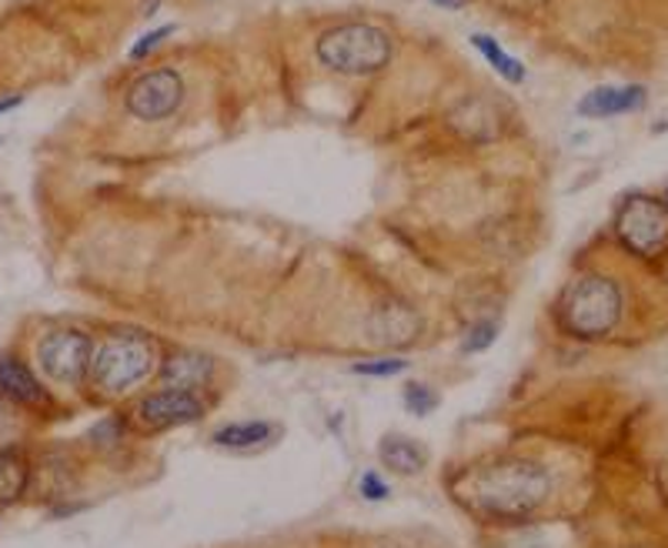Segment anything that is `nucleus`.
Returning a JSON list of instances; mask_svg holds the SVG:
<instances>
[{"label":"nucleus","instance_id":"nucleus-1","mask_svg":"<svg viewBox=\"0 0 668 548\" xmlns=\"http://www.w3.org/2000/svg\"><path fill=\"white\" fill-rule=\"evenodd\" d=\"M462 495L485 515L521 518L548 498V472L531 459H498L475 469L465 479Z\"/></svg>","mask_w":668,"mask_h":548},{"label":"nucleus","instance_id":"nucleus-2","mask_svg":"<svg viewBox=\"0 0 668 548\" xmlns=\"http://www.w3.org/2000/svg\"><path fill=\"white\" fill-rule=\"evenodd\" d=\"M622 318V291L612 278L589 275L565 288L559 301V321L575 339H605Z\"/></svg>","mask_w":668,"mask_h":548},{"label":"nucleus","instance_id":"nucleus-3","mask_svg":"<svg viewBox=\"0 0 668 548\" xmlns=\"http://www.w3.org/2000/svg\"><path fill=\"white\" fill-rule=\"evenodd\" d=\"M317 61L338 74H375L391 61V37L375 24H342L317 37Z\"/></svg>","mask_w":668,"mask_h":548},{"label":"nucleus","instance_id":"nucleus-4","mask_svg":"<svg viewBox=\"0 0 668 548\" xmlns=\"http://www.w3.org/2000/svg\"><path fill=\"white\" fill-rule=\"evenodd\" d=\"M154 372V345L144 335H110L94 348L90 382L107 395H125Z\"/></svg>","mask_w":668,"mask_h":548},{"label":"nucleus","instance_id":"nucleus-5","mask_svg":"<svg viewBox=\"0 0 668 548\" xmlns=\"http://www.w3.org/2000/svg\"><path fill=\"white\" fill-rule=\"evenodd\" d=\"M615 235L642 258H661L668 251V204L648 194L628 197L615 214Z\"/></svg>","mask_w":668,"mask_h":548},{"label":"nucleus","instance_id":"nucleus-6","mask_svg":"<svg viewBox=\"0 0 668 548\" xmlns=\"http://www.w3.org/2000/svg\"><path fill=\"white\" fill-rule=\"evenodd\" d=\"M94 345L77 327H57V332L44 335L37 345V365L47 378L61 385H77L90 372Z\"/></svg>","mask_w":668,"mask_h":548},{"label":"nucleus","instance_id":"nucleus-7","mask_svg":"<svg viewBox=\"0 0 668 548\" xmlns=\"http://www.w3.org/2000/svg\"><path fill=\"white\" fill-rule=\"evenodd\" d=\"M181 100H184V80H181V74L171 71V67H158V71L141 74L131 84L125 104H128V111L138 121L154 125V121L171 118L177 107H181Z\"/></svg>","mask_w":668,"mask_h":548},{"label":"nucleus","instance_id":"nucleus-8","mask_svg":"<svg viewBox=\"0 0 668 548\" xmlns=\"http://www.w3.org/2000/svg\"><path fill=\"white\" fill-rule=\"evenodd\" d=\"M201 415H204L201 398L194 391H184V388H164L158 395H148L138 405V421L148 431H164V428H174V425H187V421H197Z\"/></svg>","mask_w":668,"mask_h":548},{"label":"nucleus","instance_id":"nucleus-9","mask_svg":"<svg viewBox=\"0 0 668 548\" xmlns=\"http://www.w3.org/2000/svg\"><path fill=\"white\" fill-rule=\"evenodd\" d=\"M421 332V318L414 314L411 304L405 301H385L371 311L368 318V335L371 342L378 345H388V348H401V345H411Z\"/></svg>","mask_w":668,"mask_h":548},{"label":"nucleus","instance_id":"nucleus-10","mask_svg":"<svg viewBox=\"0 0 668 548\" xmlns=\"http://www.w3.org/2000/svg\"><path fill=\"white\" fill-rule=\"evenodd\" d=\"M645 107V87L628 84V87H595L579 100L582 118H615V115H632Z\"/></svg>","mask_w":668,"mask_h":548},{"label":"nucleus","instance_id":"nucleus-11","mask_svg":"<svg viewBox=\"0 0 668 548\" xmlns=\"http://www.w3.org/2000/svg\"><path fill=\"white\" fill-rule=\"evenodd\" d=\"M0 395L24 408H44L51 401L37 375L21 358H11V355H0Z\"/></svg>","mask_w":668,"mask_h":548},{"label":"nucleus","instance_id":"nucleus-12","mask_svg":"<svg viewBox=\"0 0 668 548\" xmlns=\"http://www.w3.org/2000/svg\"><path fill=\"white\" fill-rule=\"evenodd\" d=\"M211 372H214V365H211L207 355H201V352H177V355H171L164 362L161 378H164L168 388L194 391V388H201V385L211 382Z\"/></svg>","mask_w":668,"mask_h":548},{"label":"nucleus","instance_id":"nucleus-13","mask_svg":"<svg viewBox=\"0 0 668 548\" xmlns=\"http://www.w3.org/2000/svg\"><path fill=\"white\" fill-rule=\"evenodd\" d=\"M31 482L28 459L18 449H0V508H8L24 498Z\"/></svg>","mask_w":668,"mask_h":548},{"label":"nucleus","instance_id":"nucleus-14","mask_svg":"<svg viewBox=\"0 0 668 548\" xmlns=\"http://www.w3.org/2000/svg\"><path fill=\"white\" fill-rule=\"evenodd\" d=\"M381 462L398 472V475H414L424 469L428 455L418 442H411V438H401V434H388L381 442Z\"/></svg>","mask_w":668,"mask_h":548},{"label":"nucleus","instance_id":"nucleus-15","mask_svg":"<svg viewBox=\"0 0 668 548\" xmlns=\"http://www.w3.org/2000/svg\"><path fill=\"white\" fill-rule=\"evenodd\" d=\"M271 434H274L271 421H235V425H225V428L214 431V445H220V449H255V445H265Z\"/></svg>","mask_w":668,"mask_h":548},{"label":"nucleus","instance_id":"nucleus-16","mask_svg":"<svg viewBox=\"0 0 668 548\" xmlns=\"http://www.w3.org/2000/svg\"><path fill=\"white\" fill-rule=\"evenodd\" d=\"M472 44H475V51L495 67V74L498 77H505L508 84H521L525 77H528V71H525V64L521 61H515L495 37H488V34H475L472 37Z\"/></svg>","mask_w":668,"mask_h":548},{"label":"nucleus","instance_id":"nucleus-17","mask_svg":"<svg viewBox=\"0 0 668 548\" xmlns=\"http://www.w3.org/2000/svg\"><path fill=\"white\" fill-rule=\"evenodd\" d=\"M405 408L411 411V415H418V418H424V415H431L434 408H438V395L428 388V385H421V382H411L408 388H405Z\"/></svg>","mask_w":668,"mask_h":548},{"label":"nucleus","instance_id":"nucleus-18","mask_svg":"<svg viewBox=\"0 0 668 548\" xmlns=\"http://www.w3.org/2000/svg\"><path fill=\"white\" fill-rule=\"evenodd\" d=\"M405 368H408L405 358H378V362H358L352 372L368 375V378H391V375H401Z\"/></svg>","mask_w":668,"mask_h":548},{"label":"nucleus","instance_id":"nucleus-19","mask_svg":"<svg viewBox=\"0 0 668 548\" xmlns=\"http://www.w3.org/2000/svg\"><path fill=\"white\" fill-rule=\"evenodd\" d=\"M495 335H498V324L495 321H478L472 332H468V339H465V352H485V348H492Z\"/></svg>","mask_w":668,"mask_h":548},{"label":"nucleus","instance_id":"nucleus-20","mask_svg":"<svg viewBox=\"0 0 668 548\" xmlns=\"http://www.w3.org/2000/svg\"><path fill=\"white\" fill-rule=\"evenodd\" d=\"M174 34V24H164V28H154V31H148L134 47H131V61H141V57H148L161 41H168Z\"/></svg>","mask_w":668,"mask_h":548},{"label":"nucleus","instance_id":"nucleus-21","mask_svg":"<svg viewBox=\"0 0 668 548\" xmlns=\"http://www.w3.org/2000/svg\"><path fill=\"white\" fill-rule=\"evenodd\" d=\"M358 492H362V498H368V502H381V498H388V495H391L388 482H381V475H378V472H365V475H362Z\"/></svg>","mask_w":668,"mask_h":548},{"label":"nucleus","instance_id":"nucleus-22","mask_svg":"<svg viewBox=\"0 0 668 548\" xmlns=\"http://www.w3.org/2000/svg\"><path fill=\"white\" fill-rule=\"evenodd\" d=\"M434 8H444V11H462L465 8V0H431Z\"/></svg>","mask_w":668,"mask_h":548},{"label":"nucleus","instance_id":"nucleus-23","mask_svg":"<svg viewBox=\"0 0 668 548\" xmlns=\"http://www.w3.org/2000/svg\"><path fill=\"white\" fill-rule=\"evenodd\" d=\"M21 100L24 97H4V100H0V115H8V111H14V107H21Z\"/></svg>","mask_w":668,"mask_h":548},{"label":"nucleus","instance_id":"nucleus-24","mask_svg":"<svg viewBox=\"0 0 668 548\" xmlns=\"http://www.w3.org/2000/svg\"><path fill=\"white\" fill-rule=\"evenodd\" d=\"M665 204H668V194H665Z\"/></svg>","mask_w":668,"mask_h":548}]
</instances>
